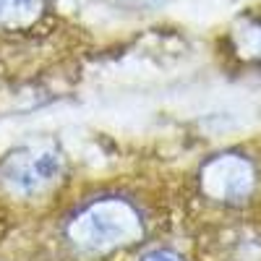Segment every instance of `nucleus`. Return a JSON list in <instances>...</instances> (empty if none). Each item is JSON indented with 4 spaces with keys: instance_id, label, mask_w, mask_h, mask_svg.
<instances>
[{
    "instance_id": "obj_4",
    "label": "nucleus",
    "mask_w": 261,
    "mask_h": 261,
    "mask_svg": "<svg viewBox=\"0 0 261 261\" xmlns=\"http://www.w3.org/2000/svg\"><path fill=\"white\" fill-rule=\"evenodd\" d=\"M45 13V0H0V27L27 29Z\"/></svg>"
},
{
    "instance_id": "obj_6",
    "label": "nucleus",
    "mask_w": 261,
    "mask_h": 261,
    "mask_svg": "<svg viewBox=\"0 0 261 261\" xmlns=\"http://www.w3.org/2000/svg\"><path fill=\"white\" fill-rule=\"evenodd\" d=\"M128 6H139V8H151V6H160L162 0H123Z\"/></svg>"
},
{
    "instance_id": "obj_2",
    "label": "nucleus",
    "mask_w": 261,
    "mask_h": 261,
    "mask_svg": "<svg viewBox=\"0 0 261 261\" xmlns=\"http://www.w3.org/2000/svg\"><path fill=\"white\" fill-rule=\"evenodd\" d=\"M201 188L214 201H243L253 188V165L238 154H222L201 170Z\"/></svg>"
},
{
    "instance_id": "obj_5",
    "label": "nucleus",
    "mask_w": 261,
    "mask_h": 261,
    "mask_svg": "<svg viewBox=\"0 0 261 261\" xmlns=\"http://www.w3.org/2000/svg\"><path fill=\"white\" fill-rule=\"evenodd\" d=\"M141 261H183L180 256H175L172 251H151L149 256H144Z\"/></svg>"
},
{
    "instance_id": "obj_3",
    "label": "nucleus",
    "mask_w": 261,
    "mask_h": 261,
    "mask_svg": "<svg viewBox=\"0 0 261 261\" xmlns=\"http://www.w3.org/2000/svg\"><path fill=\"white\" fill-rule=\"evenodd\" d=\"M60 172V157L53 149H39L16 154L3 167V180L18 193H34L55 180Z\"/></svg>"
},
{
    "instance_id": "obj_1",
    "label": "nucleus",
    "mask_w": 261,
    "mask_h": 261,
    "mask_svg": "<svg viewBox=\"0 0 261 261\" xmlns=\"http://www.w3.org/2000/svg\"><path fill=\"white\" fill-rule=\"evenodd\" d=\"M144 232V222L136 206L125 199H97L84 206L65 227L68 241L89 253L115 251L136 243Z\"/></svg>"
}]
</instances>
